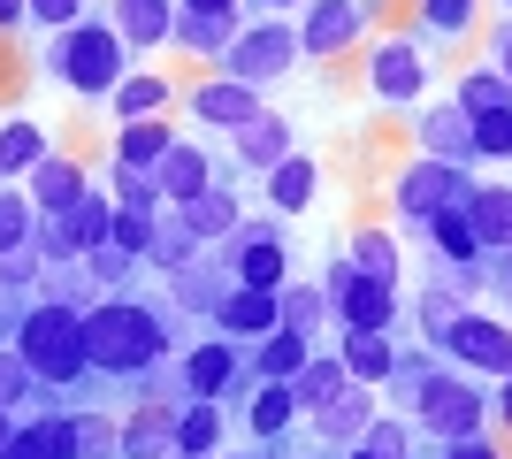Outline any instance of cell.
Masks as SVG:
<instances>
[{
  "mask_svg": "<svg viewBox=\"0 0 512 459\" xmlns=\"http://www.w3.org/2000/svg\"><path fill=\"white\" fill-rule=\"evenodd\" d=\"M161 345H169V329H161V314L138 299H123V291H107L100 306L85 314V360L100 375H138L161 360Z\"/></svg>",
  "mask_w": 512,
  "mask_h": 459,
  "instance_id": "cell-1",
  "label": "cell"
},
{
  "mask_svg": "<svg viewBox=\"0 0 512 459\" xmlns=\"http://www.w3.org/2000/svg\"><path fill=\"white\" fill-rule=\"evenodd\" d=\"M123 54H130V46H123V31H115L107 16H77V23H62V31H54V46H46V69H54L69 92L100 100V92H115V85L130 77Z\"/></svg>",
  "mask_w": 512,
  "mask_h": 459,
  "instance_id": "cell-2",
  "label": "cell"
},
{
  "mask_svg": "<svg viewBox=\"0 0 512 459\" xmlns=\"http://www.w3.org/2000/svg\"><path fill=\"white\" fill-rule=\"evenodd\" d=\"M16 352L31 360L39 383H77V375L92 368V360H85V314H77L69 299H39L16 322Z\"/></svg>",
  "mask_w": 512,
  "mask_h": 459,
  "instance_id": "cell-3",
  "label": "cell"
},
{
  "mask_svg": "<svg viewBox=\"0 0 512 459\" xmlns=\"http://www.w3.org/2000/svg\"><path fill=\"white\" fill-rule=\"evenodd\" d=\"M299 62V31L291 23H253V31H237L230 46H222V77H237V85H276L283 69Z\"/></svg>",
  "mask_w": 512,
  "mask_h": 459,
  "instance_id": "cell-4",
  "label": "cell"
},
{
  "mask_svg": "<svg viewBox=\"0 0 512 459\" xmlns=\"http://www.w3.org/2000/svg\"><path fill=\"white\" fill-rule=\"evenodd\" d=\"M474 199V184L459 169H451V161H436V153H428L421 169H406L398 176V207H406L413 222H428V215H444V207H467Z\"/></svg>",
  "mask_w": 512,
  "mask_h": 459,
  "instance_id": "cell-5",
  "label": "cell"
},
{
  "mask_svg": "<svg viewBox=\"0 0 512 459\" xmlns=\"http://www.w3.org/2000/svg\"><path fill=\"white\" fill-rule=\"evenodd\" d=\"M222 245H230V261H222L230 284H245V291H276L283 284V238L276 230H245V222H237Z\"/></svg>",
  "mask_w": 512,
  "mask_h": 459,
  "instance_id": "cell-6",
  "label": "cell"
},
{
  "mask_svg": "<svg viewBox=\"0 0 512 459\" xmlns=\"http://www.w3.org/2000/svg\"><path fill=\"white\" fill-rule=\"evenodd\" d=\"M421 421H428V437L459 444V437H474V429H482V398H474L467 383L428 375V383H421Z\"/></svg>",
  "mask_w": 512,
  "mask_h": 459,
  "instance_id": "cell-7",
  "label": "cell"
},
{
  "mask_svg": "<svg viewBox=\"0 0 512 459\" xmlns=\"http://www.w3.org/2000/svg\"><path fill=\"white\" fill-rule=\"evenodd\" d=\"M352 39H360V0H306L299 54H344Z\"/></svg>",
  "mask_w": 512,
  "mask_h": 459,
  "instance_id": "cell-8",
  "label": "cell"
},
{
  "mask_svg": "<svg viewBox=\"0 0 512 459\" xmlns=\"http://www.w3.org/2000/svg\"><path fill=\"white\" fill-rule=\"evenodd\" d=\"M192 115L214 123V131H245V123L260 115V92L237 85V77H207V85H192Z\"/></svg>",
  "mask_w": 512,
  "mask_h": 459,
  "instance_id": "cell-9",
  "label": "cell"
},
{
  "mask_svg": "<svg viewBox=\"0 0 512 459\" xmlns=\"http://www.w3.org/2000/svg\"><path fill=\"white\" fill-rule=\"evenodd\" d=\"M214 329L230 337V345H245V337H268V329H283L276 314V291H222V306H214Z\"/></svg>",
  "mask_w": 512,
  "mask_h": 459,
  "instance_id": "cell-10",
  "label": "cell"
},
{
  "mask_svg": "<svg viewBox=\"0 0 512 459\" xmlns=\"http://www.w3.org/2000/svg\"><path fill=\"white\" fill-rule=\"evenodd\" d=\"M444 337H451V352H459V360H474V368H490V375H512V329L482 322V314H459Z\"/></svg>",
  "mask_w": 512,
  "mask_h": 459,
  "instance_id": "cell-11",
  "label": "cell"
},
{
  "mask_svg": "<svg viewBox=\"0 0 512 459\" xmlns=\"http://www.w3.org/2000/svg\"><path fill=\"white\" fill-rule=\"evenodd\" d=\"M0 459H77V414H39V421H16V437Z\"/></svg>",
  "mask_w": 512,
  "mask_h": 459,
  "instance_id": "cell-12",
  "label": "cell"
},
{
  "mask_svg": "<svg viewBox=\"0 0 512 459\" xmlns=\"http://www.w3.org/2000/svg\"><path fill=\"white\" fill-rule=\"evenodd\" d=\"M92 176L85 161H69V153H46V161H31V207L39 215H69V199L85 192Z\"/></svg>",
  "mask_w": 512,
  "mask_h": 459,
  "instance_id": "cell-13",
  "label": "cell"
},
{
  "mask_svg": "<svg viewBox=\"0 0 512 459\" xmlns=\"http://www.w3.org/2000/svg\"><path fill=\"white\" fill-rule=\"evenodd\" d=\"M54 222H62V245H69V253H100L107 230H115V199L85 184V192L69 199V215H54Z\"/></svg>",
  "mask_w": 512,
  "mask_h": 459,
  "instance_id": "cell-14",
  "label": "cell"
},
{
  "mask_svg": "<svg viewBox=\"0 0 512 459\" xmlns=\"http://www.w3.org/2000/svg\"><path fill=\"white\" fill-rule=\"evenodd\" d=\"M153 184H161V199H192V192H207L214 184V169H207V153L199 146H184V138H169V153H161V161H153Z\"/></svg>",
  "mask_w": 512,
  "mask_h": 459,
  "instance_id": "cell-15",
  "label": "cell"
},
{
  "mask_svg": "<svg viewBox=\"0 0 512 459\" xmlns=\"http://www.w3.org/2000/svg\"><path fill=\"white\" fill-rule=\"evenodd\" d=\"M230 383H237V345H230V337L184 352V391H192V398H222Z\"/></svg>",
  "mask_w": 512,
  "mask_h": 459,
  "instance_id": "cell-16",
  "label": "cell"
},
{
  "mask_svg": "<svg viewBox=\"0 0 512 459\" xmlns=\"http://www.w3.org/2000/svg\"><path fill=\"white\" fill-rule=\"evenodd\" d=\"M337 306L352 329H383L390 322V284H375V276H360V268L344 261L337 268Z\"/></svg>",
  "mask_w": 512,
  "mask_h": 459,
  "instance_id": "cell-17",
  "label": "cell"
},
{
  "mask_svg": "<svg viewBox=\"0 0 512 459\" xmlns=\"http://www.w3.org/2000/svg\"><path fill=\"white\" fill-rule=\"evenodd\" d=\"M123 459H176V414L169 406H138V414L123 421V444H115Z\"/></svg>",
  "mask_w": 512,
  "mask_h": 459,
  "instance_id": "cell-18",
  "label": "cell"
},
{
  "mask_svg": "<svg viewBox=\"0 0 512 459\" xmlns=\"http://www.w3.org/2000/svg\"><path fill=\"white\" fill-rule=\"evenodd\" d=\"M176 222L192 230V238H230L237 222H245V207H237L222 184H207V192H192V199H176Z\"/></svg>",
  "mask_w": 512,
  "mask_h": 459,
  "instance_id": "cell-19",
  "label": "cell"
},
{
  "mask_svg": "<svg viewBox=\"0 0 512 459\" xmlns=\"http://www.w3.org/2000/svg\"><path fill=\"white\" fill-rule=\"evenodd\" d=\"M230 39H237V8H184L169 31V46H184V54H222Z\"/></svg>",
  "mask_w": 512,
  "mask_h": 459,
  "instance_id": "cell-20",
  "label": "cell"
},
{
  "mask_svg": "<svg viewBox=\"0 0 512 459\" xmlns=\"http://www.w3.org/2000/svg\"><path fill=\"white\" fill-rule=\"evenodd\" d=\"M115 31H123V46H169L176 0H115Z\"/></svg>",
  "mask_w": 512,
  "mask_h": 459,
  "instance_id": "cell-21",
  "label": "cell"
},
{
  "mask_svg": "<svg viewBox=\"0 0 512 459\" xmlns=\"http://www.w3.org/2000/svg\"><path fill=\"white\" fill-rule=\"evenodd\" d=\"M367 77H375V92H383V100H413V92H421V46L413 39H390L383 54H375V69H367Z\"/></svg>",
  "mask_w": 512,
  "mask_h": 459,
  "instance_id": "cell-22",
  "label": "cell"
},
{
  "mask_svg": "<svg viewBox=\"0 0 512 459\" xmlns=\"http://www.w3.org/2000/svg\"><path fill=\"white\" fill-rule=\"evenodd\" d=\"M314 192H321V169L306 161V153H283L276 169H268V199H276L283 215H306V207H314Z\"/></svg>",
  "mask_w": 512,
  "mask_h": 459,
  "instance_id": "cell-23",
  "label": "cell"
},
{
  "mask_svg": "<svg viewBox=\"0 0 512 459\" xmlns=\"http://www.w3.org/2000/svg\"><path fill=\"white\" fill-rule=\"evenodd\" d=\"M169 123H161V115H138V123H115V161H123V169H153V161H161V153H169Z\"/></svg>",
  "mask_w": 512,
  "mask_h": 459,
  "instance_id": "cell-24",
  "label": "cell"
},
{
  "mask_svg": "<svg viewBox=\"0 0 512 459\" xmlns=\"http://www.w3.org/2000/svg\"><path fill=\"white\" fill-rule=\"evenodd\" d=\"M169 100H176V85H169V77H138V69H130L123 85L107 92V108H115V123H138V115H161Z\"/></svg>",
  "mask_w": 512,
  "mask_h": 459,
  "instance_id": "cell-25",
  "label": "cell"
},
{
  "mask_svg": "<svg viewBox=\"0 0 512 459\" xmlns=\"http://www.w3.org/2000/svg\"><path fill=\"white\" fill-rule=\"evenodd\" d=\"M283 153H291V123H283V115H253V123L237 131V161H245V169H276Z\"/></svg>",
  "mask_w": 512,
  "mask_h": 459,
  "instance_id": "cell-26",
  "label": "cell"
},
{
  "mask_svg": "<svg viewBox=\"0 0 512 459\" xmlns=\"http://www.w3.org/2000/svg\"><path fill=\"white\" fill-rule=\"evenodd\" d=\"M31 161H46V131L31 115L0 123V176H31Z\"/></svg>",
  "mask_w": 512,
  "mask_h": 459,
  "instance_id": "cell-27",
  "label": "cell"
},
{
  "mask_svg": "<svg viewBox=\"0 0 512 459\" xmlns=\"http://www.w3.org/2000/svg\"><path fill=\"white\" fill-rule=\"evenodd\" d=\"M421 146L436 153V161H459V153L474 146V115H467V108H436V115L421 123Z\"/></svg>",
  "mask_w": 512,
  "mask_h": 459,
  "instance_id": "cell-28",
  "label": "cell"
},
{
  "mask_svg": "<svg viewBox=\"0 0 512 459\" xmlns=\"http://www.w3.org/2000/svg\"><path fill=\"white\" fill-rule=\"evenodd\" d=\"M214 437H222V414H214V398H192L184 414H176V459H207Z\"/></svg>",
  "mask_w": 512,
  "mask_h": 459,
  "instance_id": "cell-29",
  "label": "cell"
},
{
  "mask_svg": "<svg viewBox=\"0 0 512 459\" xmlns=\"http://www.w3.org/2000/svg\"><path fill=\"white\" fill-rule=\"evenodd\" d=\"M344 383H352V368H344V360H314V352H306V368L291 375V391H299V406H329V398L344 391Z\"/></svg>",
  "mask_w": 512,
  "mask_h": 459,
  "instance_id": "cell-30",
  "label": "cell"
},
{
  "mask_svg": "<svg viewBox=\"0 0 512 459\" xmlns=\"http://www.w3.org/2000/svg\"><path fill=\"white\" fill-rule=\"evenodd\" d=\"M367 421H375V406H367V383H344V391L321 406V429H329V437H367Z\"/></svg>",
  "mask_w": 512,
  "mask_h": 459,
  "instance_id": "cell-31",
  "label": "cell"
},
{
  "mask_svg": "<svg viewBox=\"0 0 512 459\" xmlns=\"http://www.w3.org/2000/svg\"><path fill=\"white\" fill-rule=\"evenodd\" d=\"M467 222H474V238H482V245H512V192H497V184H490V192H474Z\"/></svg>",
  "mask_w": 512,
  "mask_h": 459,
  "instance_id": "cell-32",
  "label": "cell"
},
{
  "mask_svg": "<svg viewBox=\"0 0 512 459\" xmlns=\"http://www.w3.org/2000/svg\"><path fill=\"white\" fill-rule=\"evenodd\" d=\"M344 368H352V383H383V375H390L383 329H352V337H344Z\"/></svg>",
  "mask_w": 512,
  "mask_h": 459,
  "instance_id": "cell-33",
  "label": "cell"
},
{
  "mask_svg": "<svg viewBox=\"0 0 512 459\" xmlns=\"http://www.w3.org/2000/svg\"><path fill=\"white\" fill-rule=\"evenodd\" d=\"M299 368H306V337H299V329H268V345H260V375H268V383H291Z\"/></svg>",
  "mask_w": 512,
  "mask_h": 459,
  "instance_id": "cell-34",
  "label": "cell"
},
{
  "mask_svg": "<svg viewBox=\"0 0 512 459\" xmlns=\"http://www.w3.org/2000/svg\"><path fill=\"white\" fill-rule=\"evenodd\" d=\"M31 230H39V207H31V192H8V184H0V253L31 245Z\"/></svg>",
  "mask_w": 512,
  "mask_h": 459,
  "instance_id": "cell-35",
  "label": "cell"
},
{
  "mask_svg": "<svg viewBox=\"0 0 512 459\" xmlns=\"http://www.w3.org/2000/svg\"><path fill=\"white\" fill-rule=\"evenodd\" d=\"M291 414H299V391H291V383H268V391L253 398V429H260V437H283Z\"/></svg>",
  "mask_w": 512,
  "mask_h": 459,
  "instance_id": "cell-36",
  "label": "cell"
},
{
  "mask_svg": "<svg viewBox=\"0 0 512 459\" xmlns=\"http://www.w3.org/2000/svg\"><path fill=\"white\" fill-rule=\"evenodd\" d=\"M428 230H436V245H444L451 261H474V253H482V238H474V222H467V207H444V215H428Z\"/></svg>",
  "mask_w": 512,
  "mask_h": 459,
  "instance_id": "cell-37",
  "label": "cell"
},
{
  "mask_svg": "<svg viewBox=\"0 0 512 459\" xmlns=\"http://www.w3.org/2000/svg\"><path fill=\"white\" fill-rule=\"evenodd\" d=\"M107 245H115L123 261H146V253H153V215H138V207H115V230H107Z\"/></svg>",
  "mask_w": 512,
  "mask_h": 459,
  "instance_id": "cell-38",
  "label": "cell"
},
{
  "mask_svg": "<svg viewBox=\"0 0 512 459\" xmlns=\"http://www.w3.org/2000/svg\"><path fill=\"white\" fill-rule=\"evenodd\" d=\"M352 268H360V276H375V284H390V268H398V245H390L383 230H360V238H352Z\"/></svg>",
  "mask_w": 512,
  "mask_h": 459,
  "instance_id": "cell-39",
  "label": "cell"
},
{
  "mask_svg": "<svg viewBox=\"0 0 512 459\" xmlns=\"http://www.w3.org/2000/svg\"><path fill=\"white\" fill-rule=\"evenodd\" d=\"M321 306H329V299H321V291L306 284V291H283V299H276V314H283V329L314 337V329H321Z\"/></svg>",
  "mask_w": 512,
  "mask_h": 459,
  "instance_id": "cell-40",
  "label": "cell"
},
{
  "mask_svg": "<svg viewBox=\"0 0 512 459\" xmlns=\"http://www.w3.org/2000/svg\"><path fill=\"white\" fill-rule=\"evenodd\" d=\"M505 100H512V85L490 77V69H474L467 85H459V108H467V115H490V108H505Z\"/></svg>",
  "mask_w": 512,
  "mask_h": 459,
  "instance_id": "cell-41",
  "label": "cell"
},
{
  "mask_svg": "<svg viewBox=\"0 0 512 459\" xmlns=\"http://www.w3.org/2000/svg\"><path fill=\"white\" fill-rule=\"evenodd\" d=\"M123 444V421H107V414H77V459H100Z\"/></svg>",
  "mask_w": 512,
  "mask_h": 459,
  "instance_id": "cell-42",
  "label": "cell"
},
{
  "mask_svg": "<svg viewBox=\"0 0 512 459\" xmlns=\"http://www.w3.org/2000/svg\"><path fill=\"white\" fill-rule=\"evenodd\" d=\"M31 383H39V375H31V360L8 345V352H0V406H23V398H31Z\"/></svg>",
  "mask_w": 512,
  "mask_h": 459,
  "instance_id": "cell-43",
  "label": "cell"
},
{
  "mask_svg": "<svg viewBox=\"0 0 512 459\" xmlns=\"http://www.w3.org/2000/svg\"><path fill=\"white\" fill-rule=\"evenodd\" d=\"M115 207L153 215V207H161V184H153V176H138V169H123V176H115Z\"/></svg>",
  "mask_w": 512,
  "mask_h": 459,
  "instance_id": "cell-44",
  "label": "cell"
},
{
  "mask_svg": "<svg viewBox=\"0 0 512 459\" xmlns=\"http://www.w3.org/2000/svg\"><path fill=\"white\" fill-rule=\"evenodd\" d=\"M474 146H482V153H512V108L474 115Z\"/></svg>",
  "mask_w": 512,
  "mask_h": 459,
  "instance_id": "cell-45",
  "label": "cell"
},
{
  "mask_svg": "<svg viewBox=\"0 0 512 459\" xmlns=\"http://www.w3.org/2000/svg\"><path fill=\"white\" fill-rule=\"evenodd\" d=\"M451 322H459V299H451V291H421V329H436V337H444Z\"/></svg>",
  "mask_w": 512,
  "mask_h": 459,
  "instance_id": "cell-46",
  "label": "cell"
},
{
  "mask_svg": "<svg viewBox=\"0 0 512 459\" xmlns=\"http://www.w3.org/2000/svg\"><path fill=\"white\" fill-rule=\"evenodd\" d=\"M85 16V0H31V16L23 23H46V31H62V23H77Z\"/></svg>",
  "mask_w": 512,
  "mask_h": 459,
  "instance_id": "cell-47",
  "label": "cell"
},
{
  "mask_svg": "<svg viewBox=\"0 0 512 459\" xmlns=\"http://www.w3.org/2000/svg\"><path fill=\"white\" fill-rule=\"evenodd\" d=\"M421 8L436 31H467V16H474V0H421Z\"/></svg>",
  "mask_w": 512,
  "mask_h": 459,
  "instance_id": "cell-48",
  "label": "cell"
},
{
  "mask_svg": "<svg viewBox=\"0 0 512 459\" xmlns=\"http://www.w3.org/2000/svg\"><path fill=\"white\" fill-rule=\"evenodd\" d=\"M367 452H375V459H406V444H398L390 421H375V429H367Z\"/></svg>",
  "mask_w": 512,
  "mask_h": 459,
  "instance_id": "cell-49",
  "label": "cell"
},
{
  "mask_svg": "<svg viewBox=\"0 0 512 459\" xmlns=\"http://www.w3.org/2000/svg\"><path fill=\"white\" fill-rule=\"evenodd\" d=\"M444 459H497V452H490V444H474V437H459V444H451Z\"/></svg>",
  "mask_w": 512,
  "mask_h": 459,
  "instance_id": "cell-50",
  "label": "cell"
},
{
  "mask_svg": "<svg viewBox=\"0 0 512 459\" xmlns=\"http://www.w3.org/2000/svg\"><path fill=\"white\" fill-rule=\"evenodd\" d=\"M23 16H31V0H0V31H16Z\"/></svg>",
  "mask_w": 512,
  "mask_h": 459,
  "instance_id": "cell-51",
  "label": "cell"
},
{
  "mask_svg": "<svg viewBox=\"0 0 512 459\" xmlns=\"http://www.w3.org/2000/svg\"><path fill=\"white\" fill-rule=\"evenodd\" d=\"M497 77L512 85V23H505V39H497Z\"/></svg>",
  "mask_w": 512,
  "mask_h": 459,
  "instance_id": "cell-52",
  "label": "cell"
},
{
  "mask_svg": "<svg viewBox=\"0 0 512 459\" xmlns=\"http://www.w3.org/2000/svg\"><path fill=\"white\" fill-rule=\"evenodd\" d=\"M8 437H16V406H0V452H8Z\"/></svg>",
  "mask_w": 512,
  "mask_h": 459,
  "instance_id": "cell-53",
  "label": "cell"
},
{
  "mask_svg": "<svg viewBox=\"0 0 512 459\" xmlns=\"http://www.w3.org/2000/svg\"><path fill=\"white\" fill-rule=\"evenodd\" d=\"M184 8H237V0H184Z\"/></svg>",
  "mask_w": 512,
  "mask_h": 459,
  "instance_id": "cell-54",
  "label": "cell"
},
{
  "mask_svg": "<svg viewBox=\"0 0 512 459\" xmlns=\"http://www.w3.org/2000/svg\"><path fill=\"white\" fill-rule=\"evenodd\" d=\"M505 421H512V375H505Z\"/></svg>",
  "mask_w": 512,
  "mask_h": 459,
  "instance_id": "cell-55",
  "label": "cell"
},
{
  "mask_svg": "<svg viewBox=\"0 0 512 459\" xmlns=\"http://www.w3.org/2000/svg\"><path fill=\"white\" fill-rule=\"evenodd\" d=\"M352 459H375V452H367V444H360V452H352Z\"/></svg>",
  "mask_w": 512,
  "mask_h": 459,
  "instance_id": "cell-56",
  "label": "cell"
},
{
  "mask_svg": "<svg viewBox=\"0 0 512 459\" xmlns=\"http://www.w3.org/2000/svg\"><path fill=\"white\" fill-rule=\"evenodd\" d=\"M268 8H291V0H268Z\"/></svg>",
  "mask_w": 512,
  "mask_h": 459,
  "instance_id": "cell-57",
  "label": "cell"
}]
</instances>
